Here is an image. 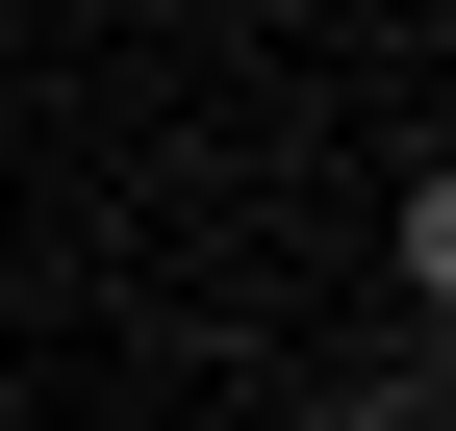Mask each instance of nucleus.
<instances>
[{"instance_id":"obj_1","label":"nucleus","mask_w":456,"mask_h":431,"mask_svg":"<svg viewBox=\"0 0 456 431\" xmlns=\"http://www.w3.org/2000/svg\"><path fill=\"white\" fill-rule=\"evenodd\" d=\"M380 254H406V305H456V152L406 178V229H380Z\"/></svg>"}]
</instances>
